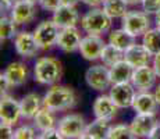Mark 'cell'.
Instances as JSON below:
<instances>
[{
	"mask_svg": "<svg viewBox=\"0 0 160 139\" xmlns=\"http://www.w3.org/2000/svg\"><path fill=\"white\" fill-rule=\"evenodd\" d=\"M77 93L71 86L66 85H52L43 96V106L48 109L53 110L54 113L57 111H66L71 110L77 104Z\"/></svg>",
	"mask_w": 160,
	"mask_h": 139,
	"instance_id": "6da1fadb",
	"label": "cell"
},
{
	"mask_svg": "<svg viewBox=\"0 0 160 139\" xmlns=\"http://www.w3.org/2000/svg\"><path fill=\"white\" fill-rule=\"evenodd\" d=\"M63 77V64L56 57L43 56L33 66V79L41 85H56Z\"/></svg>",
	"mask_w": 160,
	"mask_h": 139,
	"instance_id": "7a4b0ae2",
	"label": "cell"
},
{
	"mask_svg": "<svg viewBox=\"0 0 160 139\" xmlns=\"http://www.w3.org/2000/svg\"><path fill=\"white\" fill-rule=\"evenodd\" d=\"M112 21L113 18L103 8L92 7L81 17V28L91 35H104L112 29Z\"/></svg>",
	"mask_w": 160,
	"mask_h": 139,
	"instance_id": "3957f363",
	"label": "cell"
},
{
	"mask_svg": "<svg viewBox=\"0 0 160 139\" xmlns=\"http://www.w3.org/2000/svg\"><path fill=\"white\" fill-rule=\"evenodd\" d=\"M87 128L84 117L81 114H67L61 117L57 122V129L61 139H78L84 138V132Z\"/></svg>",
	"mask_w": 160,
	"mask_h": 139,
	"instance_id": "277c9868",
	"label": "cell"
},
{
	"mask_svg": "<svg viewBox=\"0 0 160 139\" xmlns=\"http://www.w3.org/2000/svg\"><path fill=\"white\" fill-rule=\"evenodd\" d=\"M121 28H124L127 32H130L135 38L143 36L150 29L149 14H146L143 10L127 11V14L121 18Z\"/></svg>",
	"mask_w": 160,
	"mask_h": 139,
	"instance_id": "5b68a950",
	"label": "cell"
},
{
	"mask_svg": "<svg viewBox=\"0 0 160 139\" xmlns=\"http://www.w3.org/2000/svg\"><path fill=\"white\" fill-rule=\"evenodd\" d=\"M85 82L91 89L96 92H104L112 88V78H110V68L104 64H95L89 67L85 72Z\"/></svg>",
	"mask_w": 160,
	"mask_h": 139,
	"instance_id": "8992f818",
	"label": "cell"
},
{
	"mask_svg": "<svg viewBox=\"0 0 160 139\" xmlns=\"http://www.w3.org/2000/svg\"><path fill=\"white\" fill-rule=\"evenodd\" d=\"M60 29L61 28L53 20L42 21L35 28L33 35H35V39L38 42V46L41 47V50H50L53 46L57 45Z\"/></svg>",
	"mask_w": 160,
	"mask_h": 139,
	"instance_id": "52a82bcc",
	"label": "cell"
},
{
	"mask_svg": "<svg viewBox=\"0 0 160 139\" xmlns=\"http://www.w3.org/2000/svg\"><path fill=\"white\" fill-rule=\"evenodd\" d=\"M14 49L17 52V54L21 56L22 58L35 57V56H38L39 50H41L33 32H28V31H22V32H18L15 35Z\"/></svg>",
	"mask_w": 160,
	"mask_h": 139,
	"instance_id": "ba28073f",
	"label": "cell"
},
{
	"mask_svg": "<svg viewBox=\"0 0 160 139\" xmlns=\"http://www.w3.org/2000/svg\"><path fill=\"white\" fill-rule=\"evenodd\" d=\"M158 124L159 120L156 113H137V116L132 118L130 128L135 138H149V134Z\"/></svg>",
	"mask_w": 160,
	"mask_h": 139,
	"instance_id": "9c48e42d",
	"label": "cell"
},
{
	"mask_svg": "<svg viewBox=\"0 0 160 139\" xmlns=\"http://www.w3.org/2000/svg\"><path fill=\"white\" fill-rule=\"evenodd\" d=\"M104 43L102 35H91L88 33L87 36H82L81 45H79V53L88 61H96L100 60V54H102Z\"/></svg>",
	"mask_w": 160,
	"mask_h": 139,
	"instance_id": "30bf717a",
	"label": "cell"
},
{
	"mask_svg": "<svg viewBox=\"0 0 160 139\" xmlns=\"http://www.w3.org/2000/svg\"><path fill=\"white\" fill-rule=\"evenodd\" d=\"M109 95L113 99V102L118 106V109H127V107H132L137 89L131 82L113 83Z\"/></svg>",
	"mask_w": 160,
	"mask_h": 139,
	"instance_id": "8fae6325",
	"label": "cell"
},
{
	"mask_svg": "<svg viewBox=\"0 0 160 139\" xmlns=\"http://www.w3.org/2000/svg\"><path fill=\"white\" fill-rule=\"evenodd\" d=\"M158 74H156L153 66H145L139 67V68H134L132 72L131 83L135 86L138 92H148L155 86L156 79H158Z\"/></svg>",
	"mask_w": 160,
	"mask_h": 139,
	"instance_id": "7c38bea8",
	"label": "cell"
},
{
	"mask_svg": "<svg viewBox=\"0 0 160 139\" xmlns=\"http://www.w3.org/2000/svg\"><path fill=\"white\" fill-rule=\"evenodd\" d=\"M81 41H82L81 32H79V29L77 27L61 28L56 46L64 53H74V52L79 50Z\"/></svg>",
	"mask_w": 160,
	"mask_h": 139,
	"instance_id": "4fadbf2b",
	"label": "cell"
},
{
	"mask_svg": "<svg viewBox=\"0 0 160 139\" xmlns=\"http://www.w3.org/2000/svg\"><path fill=\"white\" fill-rule=\"evenodd\" d=\"M10 17L17 25L32 22L36 17V4L27 0H17L10 10Z\"/></svg>",
	"mask_w": 160,
	"mask_h": 139,
	"instance_id": "5bb4252c",
	"label": "cell"
},
{
	"mask_svg": "<svg viewBox=\"0 0 160 139\" xmlns=\"http://www.w3.org/2000/svg\"><path fill=\"white\" fill-rule=\"evenodd\" d=\"M21 118V107L20 102H17L10 95H2L0 100V120L3 122L15 125Z\"/></svg>",
	"mask_w": 160,
	"mask_h": 139,
	"instance_id": "9a60e30c",
	"label": "cell"
},
{
	"mask_svg": "<svg viewBox=\"0 0 160 139\" xmlns=\"http://www.w3.org/2000/svg\"><path fill=\"white\" fill-rule=\"evenodd\" d=\"M124 60L130 63L134 68H139V67L149 66L153 61V54L141 43H134L131 47H128L124 52Z\"/></svg>",
	"mask_w": 160,
	"mask_h": 139,
	"instance_id": "2e32d148",
	"label": "cell"
},
{
	"mask_svg": "<svg viewBox=\"0 0 160 139\" xmlns=\"http://www.w3.org/2000/svg\"><path fill=\"white\" fill-rule=\"evenodd\" d=\"M3 74L7 78L11 88H18V86L25 85L29 78L28 66L21 63V61H13V63H10L6 67Z\"/></svg>",
	"mask_w": 160,
	"mask_h": 139,
	"instance_id": "e0dca14e",
	"label": "cell"
},
{
	"mask_svg": "<svg viewBox=\"0 0 160 139\" xmlns=\"http://www.w3.org/2000/svg\"><path fill=\"white\" fill-rule=\"evenodd\" d=\"M92 110H93V114L96 118H106L112 121L117 116L118 106L113 102L110 95H100V96L95 99Z\"/></svg>",
	"mask_w": 160,
	"mask_h": 139,
	"instance_id": "ac0fdd59",
	"label": "cell"
},
{
	"mask_svg": "<svg viewBox=\"0 0 160 139\" xmlns=\"http://www.w3.org/2000/svg\"><path fill=\"white\" fill-rule=\"evenodd\" d=\"M52 20L60 28L77 27L79 22V13L74 6L61 4L53 13V18H52Z\"/></svg>",
	"mask_w": 160,
	"mask_h": 139,
	"instance_id": "d6986e66",
	"label": "cell"
},
{
	"mask_svg": "<svg viewBox=\"0 0 160 139\" xmlns=\"http://www.w3.org/2000/svg\"><path fill=\"white\" fill-rule=\"evenodd\" d=\"M21 107V118L22 120H33L39 110L43 107V99L35 92L27 93L20 100Z\"/></svg>",
	"mask_w": 160,
	"mask_h": 139,
	"instance_id": "ffe728a7",
	"label": "cell"
},
{
	"mask_svg": "<svg viewBox=\"0 0 160 139\" xmlns=\"http://www.w3.org/2000/svg\"><path fill=\"white\" fill-rule=\"evenodd\" d=\"M160 106L155 93L148 92H138L135 95L134 103H132V109L137 113H156L158 107Z\"/></svg>",
	"mask_w": 160,
	"mask_h": 139,
	"instance_id": "44dd1931",
	"label": "cell"
},
{
	"mask_svg": "<svg viewBox=\"0 0 160 139\" xmlns=\"http://www.w3.org/2000/svg\"><path fill=\"white\" fill-rule=\"evenodd\" d=\"M110 120L106 118H96L87 125L84 132V138L88 139H103V138H109V132H110Z\"/></svg>",
	"mask_w": 160,
	"mask_h": 139,
	"instance_id": "7402d4cb",
	"label": "cell"
},
{
	"mask_svg": "<svg viewBox=\"0 0 160 139\" xmlns=\"http://www.w3.org/2000/svg\"><path fill=\"white\" fill-rule=\"evenodd\" d=\"M132 72H134V67L125 60L118 61L113 67H110V78L112 83H124L131 82Z\"/></svg>",
	"mask_w": 160,
	"mask_h": 139,
	"instance_id": "603a6c76",
	"label": "cell"
},
{
	"mask_svg": "<svg viewBox=\"0 0 160 139\" xmlns=\"http://www.w3.org/2000/svg\"><path fill=\"white\" fill-rule=\"evenodd\" d=\"M57 118L54 116V111L48 109V107H42L41 110L36 113V116L33 117V125L38 128V131L43 132L46 129L57 128Z\"/></svg>",
	"mask_w": 160,
	"mask_h": 139,
	"instance_id": "cb8c5ba5",
	"label": "cell"
},
{
	"mask_svg": "<svg viewBox=\"0 0 160 139\" xmlns=\"http://www.w3.org/2000/svg\"><path fill=\"white\" fill-rule=\"evenodd\" d=\"M135 36H132L130 32L124 29V28H120V29H113L109 33V43L113 46H116L117 49L125 52L128 47H131L135 42Z\"/></svg>",
	"mask_w": 160,
	"mask_h": 139,
	"instance_id": "d4e9b609",
	"label": "cell"
},
{
	"mask_svg": "<svg viewBox=\"0 0 160 139\" xmlns=\"http://www.w3.org/2000/svg\"><path fill=\"white\" fill-rule=\"evenodd\" d=\"M103 10L113 20L114 18H122L128 11V3L125 0H104Z\"/></svg>",
	"mask_w": 160,
	"mask_h": 139,
	"instance_id": "484cf974",
	"label": "cell"
},
{
	"mask_svg": "<svg viewBox=\"0 0 160 139\" xmlns=\"http://www.w3.org/2000/svg\"><path fill=\"white\" fill-rule=\"evenodd\" d=\"M121 60H124V52L117 49L116 46L110 45V43L104 46L102 54H100V61L104 66H107L110 68V67H113Z\"/></svg>",
	"mask_w": 160,
	"mask_h": 139,
	"instance_id": "4316f807",
	"label": "cell"
},
{
	"mask_svg": "<svg viewBox=\"0 0 160 139\" xmlns=\"http://www.w3.org/2000/svg\"><path fill=\"white\" fill-rule=\"evenodd\" d=\"M142 45L153 56L160 53V29L158 27L150 28L145 35L142 36Z\"/></svg>",
	"mask_w": 160,
	"mask_h": 139,
	"instance_id": "83f0119b",
	"label": "cell"
},
{
	"mask_svg": "<svg viewBox=\"0 0 160 139\" xmlns=\"http://www.w3.org/2000/svg\"><path fill=\"white\" fill-rule=\"evenodd\" d=\"M17 33V24L14 22V20L10 15L8 17L3 15L2 20H0V41H2V43L15 38Z\"/></svg>",
	"mask_w": 160,
	"mask_h": 139,
	"instance_id": "f1b7e54d",
	"label": "cell"
},
{
	"mask_svg": "<svg viewBox=\"0 0 160 139\" xmlns=\"http://www.w3.org/2000/svg\"><path fill=\"white\" fill-rule=\"evenodd\" d=\"M109 138L110 139H132L135 137H134V134H132L130 125L117 124V125H113L112 128H110Z\"/></svg>",
	"mask_w": 160,
	"mask_h": 139,
	"instance_id": "f546056e",
	"label": "cell"
},
{
	"mask_svg": "<svg viewBox=\"0 0 160 139\" xmlns=\"http://www.w3.org/2000/svg\"><path fill=\"white\" fill-rule=\"evenodd\" d=\"M36 127L31 125H22L14 131V138L15 139H32V138H39L36 135Z\"/></svg>",
	"mask_w": 160,
	"mask_h": 139,
	"instance_id": "4dcf8cb0",
	"label": "cell"
},
{
	"mask_svg": "<svg viewBox=\"0 0 160 139\" xmlns=\"http://www.w3.org/2000/svg\"><path fill=\"white\" fill-rule=\"evenodd\" d=\"M141 6L146 14H156L160 10V0H142Z\"/></svg>",
	"mask_w": 160,
	"mask_h": 139,
	"instance_id": "1f68e13d",
	"label": "cell"
},
{
	"mask_svg": "<svg viewBox=\"0 0 160 139\" xmlns=\"http://www.w3.org/2000/svg\"><path fill=\"white\" fill-rule=\"evenodd\" d=\"M38 4H39V7H41L42 10L54 13V11H56L57 8L61 6V0H39Z\"/></svg>",
	"mask_w": 160,
	"mask_h": 139,
	"instance_id": "d6a6232c",
	"label": "cell"
},
{
	"mask_svg": "<svg viewBox=\"0 0 160 139\" xmlns=\"http://www.w3.org/2000/svg\"><path fill=\"white\" fill-rule=\"evenodd\" d=\"M0 137L4 138V139L14 138V129H13V125L2 121V125H0Z\"/></svg>",
	"mask_w": 160,
	"mask_h": 139,
	"instance_id": "836d02e7",
	"label": "cell"
},
{
	"mask_svg": "<svg viewBox=\"0 0 160 139\" xmlns=\"http://www.w3.org/2000/svg\"><path fill=\"white\" fill-rule=\"evenodd\" d=\"M39 138L42 139H48V138H56V139H61L60 134H58V129L57 128H52V129H46V131L41 132Z\"/></svg>",
	"mask_w": 160,
	"mask_h": 139,
	"instance_id": "e575fe53",
	"label": "cell"
},
{
	"mask_svg": "<svg viewBox=\"0 0 160 139\" xmlns=\"http://www.w3.org/2000/svg\"><path fill=\"white\" fill-rule=\"evenodd\" d=\"M0 85H2V95H6L11 89L10 83H8L7 78L4 77V74H3V72H2V75H0Z\"/></svg>",
	"mask_w": 160,
	"mask_h": 139,
	"instance_id": "d590c367",
	"label": "cell"
},
{
	"mask_svg": "<svg viewBox=\"0 0 160 139\" xmlns=\"http://www.w3.org/2000/svg\"><path fill=\"white\" fill-rule=\"evenodd\" d=\"M15 2H17V0H0V4H2V11H10Z\"/></svg>",
	"mask_w": 160,
	"mask_h": 139,
	"instance_id": "8d00e7d4",
	"label": "cell"
},
{
	"mask_svg": "<svg viewBox=\"0 0 160 139\" xmlns=\"http://www.w3.org/2000/svg\"><path fill=\"white\" fill-rule=\"evenodd\" d=\"M152 66H153V68H155L156 74H158V77L160 78V53H158V54H155V56H153Z\"/></svg>",
	"mask_w": 160,
	"mask_h": 139,
	"instance_id": "74e56055",
	"label": "cell"
},
{
	"mask_svg": "<svg viewBox=\"0 0 160 139\" xmlns=\"http://www.w3.org/2000/svg\"><path fill=\"white\" fill-rule=\"evenodd\" d=\"M81 2L89 7H100V6H103L104 0H81Z\"/></svg>",
	"mask_w": 160,
	"mask_h": 139,
	"instance_id": "f35d334b",
	"label": "cell"
},
{
	"mask_svg": "<svg viewBox=\"0 0 160 139\" xmlns=\"http://www.w3.org/2000/svg\"><path fill=\"white\" fill-rule=\"evenodd\" d=\"M149 139H160V124L153 128V131L149 134Z\"/></svg>",
	"mask_w": 160,
	"mask_h": 139,
	"instance_id": "ab89813d",
	"label": "cell"
},
{
	"mask_svg": "<svg viewBox=\"0 0 160 139\" xmlns=\"http://www.w3.org/2000/svg\"><path fill=\"white\" fill-rule=\"evenodd\" d=\"M81 0H61V4H66V6H74L75 7Z\"/></svg>",
	"mask_w": 160,
	"mask_h": 139,
	"instance_id": "60d3db41",
	"label": "cell"
},
{
	"mask_svg": "<svg viewBox=\"0 0 160 139\" xmlns=\"http://www.w3.org/2000/svg\"><path fill=\"white\" fill-rule=\"evenodd\" d=\"M155 24H156V27L160 29V10L155 14Z\"/></svg>",
	"mask_w": 160,
	"mask_h": 139,
	"instance_id": "b9f144b4",
	"label": "cell"
},
{
	"mask_svg": "<svg viewBox=\"0 0 160 139\" xmlns=\"http://www.w3.org/2000/svg\"><path fill=\"white\" fill-rule=\"evenodd\" d=\"M128 3V6H138L142 3V0H125Z\"/></svg>",
	"mask_w": 160,
	"mask_h": 139,
	"instance_id": "7bdbcfd3",
	"label": "cell"
},
{
	"mask_svg": "<svg viewBox=\"0 0 160 139\" xmlns=\"http://www.w3.org/2000/svg\"><path fill=\"white\" fill-rule=\"evenodd\" d=\"M155 96H156V99H158V102H159V104H160V83L158 85V88L155 89Z\"/></svg>",
	"mask_w": 160,
	"mask_h": 139,
	"instance_id": "ee69618b",
	"label": "cell"
},
{
	"mask_svg": "<svg viewBox=\"0 0 160 139\" xmlns=\"http://www.w3.org/2000/svg\"><path fill=\"white\" fill-rule=\"evenodd\" d=\"M27 2H31V3H33V4H38L39 0H27Z\"/></svg>",
	"mask_w": 160,
	"mask_h": 139,
	"instance_id": "f6af8a7d",
	"label": "cell"
},
{
	"mask_svg": "<svg viewBox=\"0 0 160 139\" xmlns=\"http://www.w3.org/2000/svg\"><path fill=\"white\" fill-rule=\"evenodd\" d=\"M159 124H160V118H159Z\"/></svg>",
	"mask_w": 160,
	"mask_h": 139,
	"instance_id": "bcb514c9",
	"label": "cell"
}]
</instances>
